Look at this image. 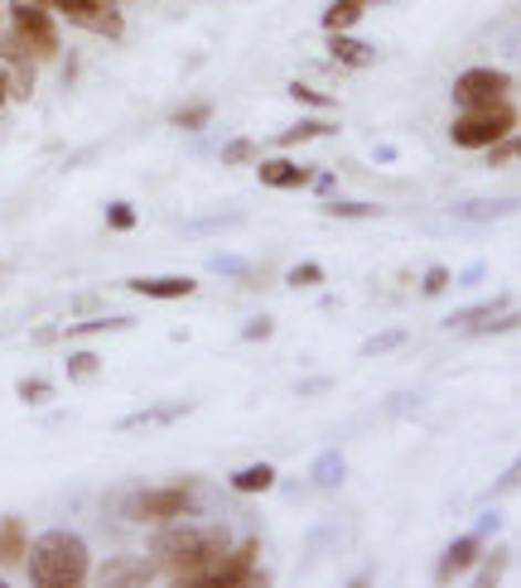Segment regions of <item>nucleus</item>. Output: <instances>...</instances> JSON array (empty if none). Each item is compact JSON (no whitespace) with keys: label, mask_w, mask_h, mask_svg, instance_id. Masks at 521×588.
<instances>
[{"label":"nucleus","mask_w":521,"mask_h":588,"mask_svg":"<svg viewBox=\"0 0 521 588\" xmlns=\"http://www.w3.org/2000/svg\"><path fill=\"white\" fill-rule=\"evenodd\" d=\"M15 391H20V400H24V406H39V400H49V396H53V386H49V381L24 377V381L15 386Z\"/></svg>","instance_id":"nucleus-27"},{"label":"nucleus","mask_w":521,"mask_h":588,"mask_svg":"<svg viewBox=\"0 0 521 588\" xmlns=\"http://www.w3.org/2000/svg\"><path fill=\"white\" fill-rule=\"evenodd\" d=\"M512 212V198H483V203H459V218L463 222H478V218H507Z\"/></svg>","instance_id":"nucleus-18"},{"label":"nucleus","mask_w":521,"mask_h":588,"mask_svg":"<svg viewBox=\"0 0 521 588\" xmlns=\"http://www.w3.org/2000/svg\"><path fill=\"white\" fill-rule=\"evenodd\" d=\"M126 512L136 521H179L184 512H194V492L189 487H155V492H136L126 502Z\"/></svg>","instance_id":"nucleus-6"},{"label":"nucleus","mask_w":521,"mask_h":588,"mask_svg":"<svg viewBox=\"0 0 521 588\" xmlns=\"http://www.w3.org/2000/svg\"><path fill=\"white\" fill-rule=\"evenodd\" d=\"M24 550H30V531H24L15 516L0 521V565H20Z\"/></svg>","instance_id":"nucleus-12"},{"label":"nucleus","mask_w":521,"mask_h":588,"mask_svg":"<svg viewBox=\"0 0 521 588\" xmlns=\"http://www.w3.org/2000/svg\"><path fill=\"white\" fill-rule=\"evenodd\" d=\"M10 20H15V44L30 53V59H53V53H59V30H53L49 10L39 6V0H15Z\"/></svg>","instance_id":"nucleus-4"},{"label":"nucleus","mask_w":521,"mask_h":588,"mask_svg":"<svg viewBox=\"0 0 521 588\" xmlns=\"http://www.w3.org/2000/svg\"><path fill=\"white\" fill-rule=\"evenodd\" d=\"M507 92H512V73L469 69V73H459V83H454V102H459L463 112H483V106H498Z\"/></svg>","instance_id":"nucleus-5"},{"label":"nucleus","mask_w":521,"mask_h":588,"mask_svg":"<svg viewBox=\"0 0 521 588\" xmlns=\"http://www.w3.org/2000/svg\"><path fill=\"white\" fill-rule=\"evenodd\" d=\"M275 487V468L271 463H251L232 473V492H271Z\"/></svg>","instance_id":"nucleus-14"},{"label":"nucleus","mask_w":521,"mask_h":588,"mask_svg":"<svg viewBox=\"0 0 521 588\" xmlns=\"http://www.w3.org/2000/svg\"><path fill=\"white\" fill-rule=\"evenodd\" d=\"M310 179H314V169H304V165H295V159H285V155L261 159V183H271V189H304Z\"/></svg>","instance_id":"nucleus-8"},{"label":"nucleus","mask_w":521,"mask_h":588,"mask_svg":"<svg viewBox=\"0 0 521 588\" xmlns=\"http://www.w3.org/2000/svg\"><path fill=\"white\" fill-rule=\"evenodd\" d=\"M478 540H483V531H473V536H463V540H454V545H449L445 559H439V584L454 579L459 569H469V565H473V559H478Z\"/></svg>","instance_id":"nucleus-11"},{"label":"nucleus","mask_w":521,"mask_h":588,"mask_svg":"<svg viewBox=\"0 0 521 588\" xmlns=\"http://www.w3.org/2000/svg\"><path fill=\"white\" fill-rule=\"evenodd\" d=\"M372 6V0H333V6L324 10V30H353L357 20H363V10Z\"/></svg>","instance_id":"nucleus-13"},{"label":"nucleus","mask_w":521,"mask_h":588,"mask_svg":"<svg viewBox=\"0 0 521 588\" xmlns=\"http://www.w3.org/2000/svg\"><path fill=\"white\" fill-rule=\"evenodd\" d=\"M179 416H189V406H155V410H136V416H126L116 430H145V424H169V420H179Z\"/></svg>","instance_id":"nucleus-15"},{"label":"nucleus","mask_w":521,"mask_h":588,"mask_svg":"<svg viewBox=\"0 0 521 588\" xmlns=\"http://www.w3.org/2000/svg\"><path fill=\"white\" fill-rule=\"evenodd\" d=\"M136 328L131 314H106V318H87V324H73V338H87V333H126Z\"/></svg>","instance_id":"nucleus-16"},{"label":"nucleus","mask_w":521,"mask_h":588,"mask_svg":"<svg viewBox=\"0 0 521 588\" xmlns=\"http://www.w3.org/2000/svg\"><path fill=\"white\" fill-rule=\"evenodd\" d=\"M232 550V531L227 526H165L150 536V555L169 569L174 584H194L198 574H208L218 559Z\"/></svg>","instance_id":"nucleus-1"},{"label":"nucleus","mask_w":521,"mask_h":588,"mask_svg":"<svg viewBox=\"0 0 521 588\" xmlns=\"http://www.w3.org/2000/svg\"><path fill=\"white\" fill-rule=\"evenodd\" d=\"M97 371H102V357H97V353H73V357H69V377H73V381H92Z\"/></svg>","instance_id":"nucleus-21"},{"label":"nucleus","mask_w":521,"mask_h":588,"mask_svg":"<svg viewBox=\"0 0 521 588\" xmlns=\"http://www.w3.org/2000/svg\"><path fill=\"white\" fill-rule=\"evenodd\" d=\"M329 53H333V63H343V69H367V63L377 59V49L363 44V39H353L347 30L329 34Z\"/></svg>","instance_id":"nucleus-10"},{"label":"nucleus","mask_w":521,"mask_h":588,"mask_svg":"<svg viewBox=\"0 0 521 588\" xmlns=\"http://www.w3.org/2000/svg\"><path fill=\"white\" fill-rule=\"evenodd\" d=\"M324 212L329 218H377V203H353V198H329L324 203Z\"/></svg>","instance_id":"nucleus-19"},{"label":"nucleus","mask_w":521,"mask_h":588,"mask_svg":"<svg viewBox=\"0 0 521 588\" xmlns=\"http://www.w3.org/2000/svg\"><path fill=\"white\" fill-rule=\"evenodd\" d=\"M271 333H275V318H271V314H257V318H251V324L242 328V338H247V343H265Z\"/></svg>","instance_id":"nucleus-28"},{"label":"nucleus","mask_w":521,"mask_h":588,"mask_svg":"<svg viewBox=\"0 0 521 588\" xmlns=\"http://www.w3.org/2000/svg\"><path fill=\"white\" fill-rule=\"evenodd\" d=\"M445 285H449V271H445V265H430V275H425V294H445Z\"/></svg>","instance_id":"nucleus-30"},{"label":"nucleus","mask_w":521,"mask_h":588,"mask_svg":"<svg viewBox=\"0 0 521 588\" xmlns=\"http://www.w3.org/2000/svg\"><path fill=\"white\" fill-rule=\"evenodd\" d=\"M512 126H517V112L507 102H498V106H483V112H463L449 126V140L459 150H483V145H498L502 136H512Z\"/></svg>","instance_id":"nucleus-3"},{"label":"nucleus","mask_w":521,"mask_h":588,"mask_svg":"<svg viewBox=\"0 0 521 588\" xmlns=\"http://www.w3.org/2000/svg\"><path fill=\"white\" fill-rule=\"evenodd\" d=\"M251 155H257V145H251V140H232V145H227V150H222V159H227V165H247Z\"/></svg>","instance_id":"nucleus-29"},{"label":"nucleus","mask_w":521,"mask_h":588,"mask_svg":"<svg viewBox=\"0 0 521 588\" xmlns=\"http://www.w3.org/2000/svg\"><path fill=\"white\" fill-rule=\"evenodd\" d=\"M169 122H174V126H184V130H198V126H208V122H212V106H204V102H198V106H184V112H174Z\"/></svg>","instance_id":"nucleus-22"},{"label":"nucleus","mask_w":521,"mask_h":588,"mask_svg":"<svg viewBox=\"0 0 521 588\" xmlns=\"http://www.w3.org/2000/svg\"><path fill=\"white\" fill-rule=\"evenodd\" d=\"M131 290L150 294V300H184V294H194L198 285H194V275H136Z\"/></svg>","instance_id":"nucleus-9"},{"label":"nucleus","mask_w":521,"mask_h":588,"mask_svg":"<svg viewBox=\"0 0 521 588\" xmlns=\"http://www.w3.org/2000/svg\"><path fill=\"white\" fill-rule=\"evenodd\" d=\"M106 227H112V232H131V227H136V208L112 203V208H106Z\"/></svg>","instance_id":"nucleus-24"},{"label":"nucleus","mask_w":521,"mask_h":588,"mask_svg":"<svg viewBox=\"0 0 521 588\" xmlns=\"http://www.w3.org/2000/svg\"><path fill=\"white\" fill-rule=\"evenodd\" d=\"M97 579H102L106 588H145V584H155L159 574H155L150 559H126V555H122V559H106Z\"/></svg>","instance_id":"nucleus-7"},{"label":"nucleus","mask_w":521,"mask_h":588,"mask_svg":"<svg viewBox=\"0 0 521 588\" xmlns=\"http://www.w3.org/2000/svg\"><path fill=\"white\" fill-rule=\"evenodd\" d=\"M333 130H338L333 122H295V126H290L285 136L275 140V145H304V140H324V136H333Z\"/></svg>","instance_id":"nucleus-17"},{"label":"nucleus","mask_w":521,"mask_h":588,"mask_svg":"<svg viewBox=\"0 0 521 588\" xmlns=\"http://www.w3.org/2000/svg\"><path fill=\"white\" fill-rule=\"evenodd\" d=\"M512 155H517V145H512V140H507V145H502V150H492L488 159H492V165H507V159H512Z\"/></svg>","instance_id":"nucleus-31"},{"label":"nucleus","mask_w":521,"mask_h":588,"mask_svg":"<svg viewBox=\"0 0 521 588\" xmlns=\"http://www.w3.org/2000/svg\"><path fill=\"white\" fill-rule=\"evenodd\" d=\"M319 280H324V265L304 261V265H295V271L285 275V285H290V290H304V285H319Z\"/></svg>","instance_id":"nucleus-23"},{"label":"nucleus","mask_w":521,"mask_h":588,"mask_svg":"<svg viewBox=\"0 0 521 588\" xmlns=\"http://www.w3.org/2000/svg\"><path fill=\"white\" fill-rule=\"evenodd\" d=\"M314 483H319V487L343 483V453H324V459L314 463Z\"/></svg>","instance_id":"nucleus-20"},{"label":"nucleus","mask_w":521,"mask_h":588,"mask_svg":"<svg viewBox=\"0 0 521 588\" xmlns=\"http://www.w3.org/2000/svg\"><path fill=\"white\" fill-rule=\"evenodd\" d=\"M290 97H295L300 106H333L329 92H319V87H310V83H290Z\"/></svg>","instance_id":"nucleus-25"},{"label":"nucleus","mask_w":521,"mask_h":588,"mask_svg":"<svg viewBox=\"0 0 521 588\" xmlns=\"http://www.w3.org/2000/svg\"><path fill=\"white\" fill-rule=\"evenodd\" d=\"M406 343V333L400 328H392V333H377L372 343H363V357H377V353H392V347H400Z\"/></svg>","instance_id":"nucleus-26"},{"label":"nucleus","mask_w":521,"mask_h":588,"mask_svg":"<svg viewBox=\"0 0 521 588\" xmlns=\"http://www.w3.org/2000/svg\"><path fill=\"white\" fill-rule=\"evenodd\" d=\"M24 565H30L34 588H77L92 579L87 540L73 536V531H44V536H34V545L24 550Z\"/></svg>","instance_id":"nucleus-2"}]
</instances>
